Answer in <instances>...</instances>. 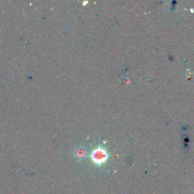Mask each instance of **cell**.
I'll return each instance as SVG.
<instances>
[{
  "instance_id": "1",
  "label": "cell",
  "mask_w": 194,
  "mask_h": 194,
  "mask_svg": "<svg viewBox=\"0 0 194 194\" xmlns=\"http://www.w3.org/2000/svg\"><path fill=\"white\" fill-rule=\"evenodd\" d=\"M92 159H93L94 161H96L97 163H102V162L106 161V154L102 150H97V151H95L93 155H92Z\"/></svg>"
}]
</instances>
